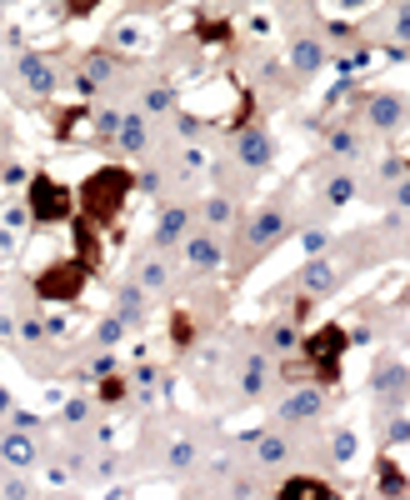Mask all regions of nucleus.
<instances>
[{
    "instance_id": "obj_3",
    "label": "nucleus",
    "mask_w": 410,
    "mask_h": 500,
    "mask_svg": "<svg viewBox=\"0 0 410 500\" xmlns=\"http://www.w3.org/2000/svg\"><path fill=\"white\" fill-rule=\"evenodd\" d=\"M86 281H90V265L70 255V261H55L35 275V295H41V301H76V295L86 291Z\"/></svg>"
},
{
    "instance_id": "obj_32",
    "label": "nucleus",
    "mask_w": 410,
    "mask_h": 500,
    "mask_svg": "<svg viewBox=\"0 0 410 500\" xmlns=\"http://www.w3.org/2000/svg\"><path fill=\"white\" fill-rule=\"evenodd\" d=\"M270 346L281 350V356H291V350H295V346H301V336H295V330H291V326H275V330H270Z\"/></svg>"
},
{
    "instance_id": "obj_28",
    "label": "nucleus",
    "mask_w": 410,
    "mask_h": 500,
    "mask_svg": "<svg viewBox=\"0 0 410 500\" xmlns=\"http://www.w3.org/2000/svg\"><path fill=\"white\" fill-rule=\"evenodd\" d=\"M120 330H126V320H120V316H106V320L96 326V346H100V350H110V346L120 340Z\"/></svg>"
},
{
    "instance_id": "obj_18",
    "label": "nucleus",
    "mask_w": 410,
    "mask_h": 500,
    "mask_svg": "<svg viewBox=\"0 0 410 500\" xmlns=\"http://www.w3.org/2000/svg\"><path fill=\"white\" fill-rule=\"evenodd\" d=\"M76 261H86L90 271L100 265V226L86 216H76Z\"/></svg>"
},
{
    "instance_id": "obj_13",
    "label": "nucleus",
    "mask_w": 410,
    "mask_h": 500,
    "mask_svg": "<svg viewBox=\"0 0 410 500\" xmlns=\"http://www.w3.org/2000/svg\"><path fill=\"white\" fill-rule=\"evenodd\" d=\"M185 261H191V271H220L226 250H220L216 236H191L185 240Z\"/></svg>"
},
{
    "instance_id": "obj_5",
    "label": "nucleus",
    "mask_w": 410,
    "mask_h": 500,
    "mask_svg": "<svg viewBox=\"0 0 410 500\" xmlns=\"http://www.w3.org/2000/svg\"><path fill=\"white\" fill-rule=\"evenodd\" d=\"M31 220H35V230L70 220V190L55 175H35L31 181Z\"/></svg>"
},
{
    "instance_id": "obj_8",
    "label": "nucleus",
    "mask_w": 410,
    "mask_h": 500,
    "mask_svg": "<svg viewBox=\"0 0 410 500\" xmlns=\"http://www.w3.org/2000/svg\"><path fill=\"white\" fill-rule=\"evenodd\" d=\"M370 391H376L390 411H400V405H405V391H410V370L400 366V360H380L376 375H370Z\"/></svg>"
},
{
    "instance_id": "obj_37",
    "label": "nucleus",
    "mask_w": 410,
    "mask_h": 500,
    "mask_svg": "<svg viewBox=\"0 0 410 500\" xmlns=\"http://www.w3.org/2000/svg\"><path fill=\"white\" fill-rule=\"evenodd\" d=\"M396 200H400V206H405V210H410V181H405V185H400V196H396Z\"/></svg>"
},
{
    "instance_id": "obj_24",
    "label": "nucleus",
    "mask_w": 410,
    "mask_h": 500,
    "mask_svg": "<svg viewBox=\"0 0 410 500\" xmlns=\"http://www.w3.org/2000/svg\"><path fill=\"white\" fill-rule=\"evenodd\" d=\"M200 210H205V226H210V230H226L230 220H236V206H230V196H210Z\"/></svg>"
},
{
    "instance_id": "obj_4",
    "label": "nucleus",
    "mask_w": 410,
    "mask_h": 500,
    "mask_svg": "<svg viewBox=\"0 0 410 500\" xmlns=\"http://www.w3.org/2000/svg\"><path fill=\"white\" fill-rule=\"evenodd\" d=\"M285 230H291V220H285V206H266V210H256V216H250V226L240 230V250H250V255H246L240 265H256L260 255H266V250L285 236Z\"/></svg>"
},
{
    "instance_id": "obj_7",
    "label": "nucleus",
    "mask_w": 410,
    "mask_h": 500,
    "mask_svg": "<svg viewBox=\"0 0 410 500\" xmlns=\"http://www.w3.org/2000/svg\"><path fill=\"white\" fill-rule=\"evenodd\" d=\"M405 96H396V90H376V96L366 100V125L370 131H380V135H390V131H400L405 125Z\"/></svg>"
},
{
    "instance_id": "obj_33",
    "label": "nucleus",
    "mask_w": 410,
    "mask_h": 500,
    "mask_svg": "<svg viewBox=\"0 0 410 500\" xmlns=\"http://www.w3.org/2000/svg\"><path fill=\"white\" fill-rule=\"evenodd\" d=\"M400 440H410V421H405V415H396V421L386 425V450L400 446Z\"/></svg>"
},
{
    "instance_id": "obj_19",
    "label": "nucleus",
    "mask_w": 410,
    "mask_h": 500,
    "mask_svg": "<svg viewBox=\"0 0 410 500\" xmlns=\"http://www.w3.org/2000/svg\"><path fill=\"white\" fill-rule=\"evenodd\" d=\"M266 381H270V360L260 356V350H250L246 366H240V391H246L250 401H256V395L266 391Z\"/></svg>"
},
{
    "instance_id": "obj_14",
    "label": "nucleus",
    "mask_w": 410,
    "mask_h": 500,
    "mask_svg": "<svg viewBox=\"0 0 410 500\" xmlns=\"http://www.w3.org/2000/svg\"><path fill=\"white\" fill-rule=\"evenodd\" d=\"M281 500H340V490L325 486L321 476H291L281 486Z\"/></svg>"
},
{
    "instance_id": "obj_31",
    "label": "nucleus",
    "mask_w": 410,
    "mask_h": 500,
    "mask_svg": "<svg viewBox=\"0 0 410 500\" xmlns=\"http://www.w3.org/2000/svg\"><path fill=\"white\" fill-rule=\"evenodd\" d=\"M195 35H200V41L226 45V41H230V25H226V21H200V25H195Z\"/></svg>"
},
{
    "instance_id": "obj_36",
    "label": "nucleus",
    "mask_w": 410,
    "mask_h": 500,
    "mask_svg": "<svg viewBox=\"0 0 410 500\" xmlns=\"http://www.w3.org/2000/svg\"><path fill=\"white\" fill-rule=\"evenodd\" d=\"M396 35H405V41H410V5H400V15H396Z\"/></svg>"
},
{
    "instance_id": "obj_29",
    "label": "nucleus",
    "mask_w": 410,
    "mask_h": 500,
    "mask_svg": "<svg viewBox=\"0 0 410 500\" xmlns=\"http://www.w3.org/2000/svg\"><path fill=\"white\" fill-rule=\"evenodd\" d=\"M171 340H175V346H181V350L195 340V320L185 316V310H175V316H171Z\"/></svg>"
},
{
    "instance_id": "obj_39",
    "label": "nucleus",
    "mask_w": 410,
    "mask_h": 500,
    "mask_svg": "<svg viewBox=\"0 0 410 500\" xmlns=\"http://www.w3.org/2000/svg\"><path fill=\"white\" fill-rule=\"evenodd\" d=\"M405 175H410V161H405Z\"/></svg>"
},
{
    "instance_id": "obj_2",
    "label": "nucleus",
    "mask_w": 410,
    "mask_h": 500,
    "mask_svg": "<svg viewBox=\"0 0 410 500\" xmlns=\"http://www.w3.org/2000/svg\"><path fill=\"white\" fill-rule=\"evenodd\" d=\"M346 350H350V330H346V326H315L311 336L301 340L305 366H311V375L325 385V391H335V385H340V366H346Z\"/></svg>"
},
{
    "instance_id": "obj_17",
    "label": "nucleus",
    "mask_w": 410,
    "mask_h": 500,
    "mask_svg": "<svg viewBox=\"0 0 410 500\" xmlns=\"http://www.w3.org/2000/svg\"><path fill=\"white\" fill-rule=\"evenodd\" d=\"M0 460H5V466H15V470L35 466V440L25 431H11L5 440H0Z\"/></svg>"
},
{
    "instance_id": "obj_12",
    "label": "nucleus",
    "mask_w": 410,
    "mask_h": 500,
    "mask_svg": "<svg viewBox=\"0 0 410 500\" xmlns=\"http://www.w3.org/2000/svg\"><path fill=\"white\" fill-rule=\"evenodd\" d=\"M376 486H380V495H386V500H405V490H410L405 470L396 466L390 450H380V456H376Z\"/></svg>"
},
{
    "instance_id": "obj_10",
    "label": "nucleus",
    "mask_w": 410,
    "mask_h": 500,
    "mask_svg": "<svg viewBox=\"0 0 410 500\" xmlns=\"http://www.w3.org/2000/svg\"><path fill=\"white\" fill-rule=\"evenodd\" d=\"M191 230V206H161V220H155V250H175Z\"/></svg>"
},
{
    "instance_id": "obj_16",
    "label": "nucleus",
    "mask_w": 410,
    "mask_h": 500,
    "mask_svg": "<svg viewBox=\"0 0 410 500\" xmlns=\"http://www.w3.org/2000/svg\"><path fill=\"white\" fill-rule=\"evenodd\" d=\"M120 151L126 155H141L145 145H151V131H145V116L141 110H130V116H120Z\"/></svg>"
},
{
    "instance_id": "obj_9",
    "label": "nucleus",
    "mask_w": 410,
    "mask_h": 500,
    "mask_svg": "<svg viewBox=\"0 0 410 500\" xmlns=\"http://www.w3.org/2000/svg\"><path fill=\"white\" fill-rule=\"evenodd\" d=\"M321 411H325V391H321V385H305V391H291V395H285L275 415H281L285 425H311Z\"/></svg>"
},
{
    "instance_id": "obj_20",
    "label": "nucleus",
    "mask_w": 410,
    "mask_h": 500,
    "mask_svg": "<svg viewBox=\"0 0 410 500\" xmlns=\"http://www.w3.org/2000/svg\"><path fill=\"white\" fill-rule=\"evenodd\" d=\"M21 70H25V86H31L35 96H51V90H55V70L45 66V60H41L35 51H25V55H21Z\"/></svg>"
},
{
    "instance_id": "obj_11",
    "label": "nucleus",
    "mask_w": 410,
    "mask_h": 500,
    "mask_svg": "<svg viewBox=\"0 0 410 500\" xmlns=\"http://www.w3.org/2000/svg\"><path fill=\"white\" fill-rule=\"evenodd\" d=\"M335 285H340V271H335L331 261H321V255H315V261L301 271V291H305V301H315V295H331Z\"/></svg>"
},
{
    "instance_id": "obj_6",
    "label": "nucleus",
    "mask_w": 410,
    "mask_h": 500,
    "mask_svg": "<svg viewBox=\"0 0 410 500\" xmlns=\"http://www.w3.org/2000/svg\"><path fill=\"white\" fill-rule=\"evenodd\" d=\"M236 155H240L246 171H270V165H275V141H270V131H260V125H240Z\"/></svg>"
},
{
    "instance_id": "obj_26",
    "label": "nucleus",
    "mask_w": 410,
    "mask_h": 500,
    "mask_svg": "<svg viewBox=\"0 0 410 500\" xmlns=\"http://www.w3.org/2000/svg\"><path fill=\"white\" fill-rule=\"evenodd\" d=\"M171 106H175L171 80H151V86H145V110H151V116H161V110H171Z\"/></svg>"
},
{
    "instance_id": "obj_27",
    "label": "nucleus",
    "mask_w": 410,
    "mask_h": 500,
    "mask_svg": "<svg viewBox=\"0 0 410 500\" xmlns=\"http://www.w3.org/2000/svg\"><path fill=\"white\" fill-rule=\"evenodd\" d=\"M325 145H331L335 155H360V135H350L346 125H331V131H325Z\"/></svg>"
},
{
    "instance_id": "obj_34",
    "label": "nucleus",
    "mask_w": 410,
    "mask_h": 500,
    "mask_svg": "<svg viewBox=\"0 0 410 500\" xmlns=\"http://www.w3.org/2000/svg\"><path fill=\"white\" fill-rule=\"evenodd\" d=\"M86 415H90V405H86V401H70V405H65V421H70V425H80Z\"/></svg>"
},
{
    "instance_id": "obj_38",
    "label": "nucleus",
    "mask_w": 410,
    "mask_h": 500,
    "mask_svg": "<svg viewBox=\"0 0 410 500\" xmlns=\"http://www.w3.org/2000/svg\"><path fill=\"white\" fill-rule=\"evenodd\" d=\"M0 415H11V395L0 391Z\"/></svg>"
},
{
    "instance_id": "obj_22",
    "label": "nucleus",
    "mask_w": 410,
    "mask_h": 500,
    "mask_svg": "<svg viewBox=\"0 0 410 500\" xmlns=\"http://www.w3.org/2000/svg\"><path fill=\"white\" fill-rule=\"evenodd\" d=\"M350 196H356V181H350L346 171H331V175H325V206H331V210L350 206Z\"/></svg>"
},
{
    "instance_id": "obj_15",
    "label": "nucleus",
    "mask_w": 410,
    "mask_h": 500,
    "mask_svg": "<svg viewBox=\"0 0 410 500\" xmlns=\"http://www.w3.org/2000/svg\"><path fill=\"white\" fill-rule=\"evenodd\" d=\"M321 66H325V45L311 41V35H301V41L291 45V70L295 76H315Z\"/></svg>"
},
{
    "instance_id": "obj_25",
    "label": "nucleus",
    "mask_w": 410,
    "mask_h": 500,
    "mask_svg": "<svg viewBox=\"0 0 410 500\" xmlns=\"http://www.w3.org/2000/svg\"><path fill=\"white\" fill-rule=\"evenodd\" d=\"M285 456H291V446H285L281 435H256V460L260 466H281Z\"/></svg>"
},
{
    "instance_id": "obj_30",
    "label": "nucleus",
    "mask_w": 410,
    "mask_h": 500,
    "mask_svg": "<svg viewBox=\"0 0 410 500\" xmlns=\"http://www.w3.org/2000/svg\"><path fill=\"white\" fill-rule=\"evenodd\" d=\"M331 456L346 466V460L356 456V435H350V431H335V435H331Z\"/></svg>"
},
{
    "instance_id": "obj_1",
    "label": "nucleus",
    "mask_w": 410,
    "mask_h": 500,
    "mask_svg": "<svg viewBox=\"0 0 410 500\" xmlns=\"http://www.w3.org/2000/svg\"><path fill=\"white\" fill-rule=\"evenodd\" d=\"M130 171L126 165H106V171H96L86 185H80V210H86V220H96V226H116L120 210H126V196H130Z\"/></svg>"
},
{
    "instance_id": "obj_21",
    "label": "nucleus",
    "mask_w": 410,
    "mask_h": 500,
    "mask_svg": "<svg viewBox=\"0 0 410 500\" xmlns=\"http://www.w3.org/2000/svg\"><path fill=\"white\" fill-rule=\"evenodd\" d=\"M116 316L126 320V326H141V320H145V291H141V285H120Z\"/></svg>"
},
{
    "instance_id": "obj_35",
    "label": "nucleus",
    "mask_w": 410,
    "mask_h": 500,
    "mask_svg": "<svg viewBox=\"0 0 410 500\" xmlns=\"http://www.w3.org/2000/svg\"><path fill=\"white\" fill-rule=\"evenodd\" d=\"M96 5H100V0H70V5H65V15H90Z\"/></svg>"
},
{
    "instance_id": "obj_23",
    "label": "nucleus",
    "mask_w": 410,
    "mask_h": 500,
    "mask_svg": "<svg viewBox=\"0 0 410 500\" xmlns=\"http://www.w3.org/2000/svg\"><path fill=\"white\" fill-rule=\"evenodd\" d=\"M135 275H141L135 285H141V291H151V295L171 285V271H165V261H155V255H145V261H141V271H135Z\"/></svg>"
}]
</instances>
